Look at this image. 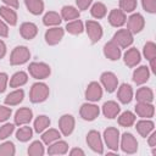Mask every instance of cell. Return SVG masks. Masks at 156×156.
Here are the masks:
<instances>
[{"instance_id":"obj_32","label":"cell","mask_w":156,"mask_h":156,"mask_svg":"<svg viewBox=\"0 0 156 156\" xmlns=\"http://www.w3.org/2000/svg\"><path fill=\"white\" fill-rule=\"evenodd\" d=\"M79 16V12L78 10H76L74 7L72 6H63L62 7V17L65 20H74V18H78Z\"/></svg>"},{"instance_id":"obj_7","label":"cell","mask_w":156,"mask_h":156,"mask_svg":"<svg viewBox=\"0 0 156 156\" xmlns=\"http://www.w3.org/2000/svg\"><path fill=\"white\" fill-rule=\"evenodd\" d=\"M122 149L123 151L126 152H135L136 149H138V143L135 140V138L129 134V133H124L123 134V138H122Z\"/></svg>"},{"instance_id":"obj_9","label":"cell","mask_w":156,"mask_h":156,"mask_svg":"<svg viewBox=\"0 0 156 156\" xmlns=\"http://www.w3.org/2000/svg\"><path fill=\"white\" fill-rule=\"evenodd\" d=\"M101 82H102L104 87L106 88V90H107L108 93L115 91V89L117 88V78H116V76H115L113 73H111V72H105V73H102V76H101Z\"/></svg>"},{"instance_id":"obj_23","label":"cell","mask_w":156,"mask_h":156,"mask_svg":"<svg viewBox=\"0 0 156 156\" xmlns=\"http://www.w3.org/2000/svg\"><path fill=\"white\" fill-rule=\"evenodd\" d=\"M133 79H134V82H135L136 84H143V83H145V82L149 79V69H147V67H145V66L139 67V68L134 72Z\"/></svg>"},{"instance_id":"obj_46","label":"cell","mask_w":156,"mask_h":156,"mask_svg":"<svg viewBox=\"0 0 156 156\" xmlns=\"http://www.w3.org/2000/svg\"><path fill=\"white\" fill-rule=\"evenodd\" d=\"M6 83H7V76L5 73H0V93H2L6 89Z\"/></svg>"},{"instance_id":"obj_33","label":"cell","mask_w":156,"mask_h":156,"mask_svg":"<svg viewBox=\"0 0 156 156\" xmlns=\"http://www.w3.org/2000/svg\"><path fill=\"white\" fill-rule=\"evenodd\" d=\"M67 147L68 145L65 143V141H58V143H55L52 144L50 147H49V154L54 155V154H65L67 151Z\"/></svg>"},{"instance_id":"obj_1","label":"cell","mask_w":156,"mask_h":156,"mask_svg":"<svg viewBox=\"0 0 156 156\" xmlns=\"http://www.w3.org/2000/svg\"><path fill=\"white\" fill-rule=\"evenodd\" d=\"M49 95V88L43 83H35L33 84L30 89V100L33 102H41L44 101Z\"/></svg>"},{"instance_id":"obj_6","label":"cell","mask_w":156,"mask_h":156,"mask_svg":"<svg viewBox=\"0 0 156 156\" xmlns=\"http://www.w3.org/2000/svg\"><path fill=\"white\" fill-rule=\"evenodd\" d=\"M144 27V18L139 13H134L128 20V30L132 33H138Z\"/></svg>"},{"instance_id":"obj_5","label":"cell","mask_w":156,"mask_h":156,"mask_svg":"<svg viewBox=\"0 0 156 156\" xmlns=\"http://www.w3.org/2000/svg\"><path fill=\"white\" fill-rule=\"evenodd\" d=\"M87 32H88L89 38L91 39V43H96L98 40H100V38L102 35L101 26L98 22H94V21H88L87 22Z\"/></svg>"},{"instance_id":"obj_49","label":"cell","mask_w":156,"mask_h":156,"mask_svg":"<svg viewBox=\"0 0 156 156\" xmlns=\"http://www.w3.org/2000/svg\"><path fill=\"white\" fill-rule=\"evenodd\" d=\"M5 4H7L9 6H11V7H15V9H17L18 7V1L17 0H2Z\"/></svg>"},{"instance_id":"obj_11","label":"cell","mask_w":156,"mask_h":156,"mask_svg":"<svg viewBox=\"0 0 156 156\" xmlns=\"http://www.w3.org/2000/svg\"><path fill=\"white\" fill-rule=\"evenodd\" d=\"M102 95V90H101V87L96 83V82H93L89 84L87 91H85V96L88 100H91V101H98L100 100Z\"/></svg>"},{"instance_id":"obj_29","label":"cell","mask_w":156,"mask_h":156,"mask_svg":"<svg viewBox=\"0 0 156 156\" xmlns=\"http://www.w3.org/2000/svg\"><path fill=\"white\" fill-rule=\"evenodd\" d=\"M27 74L24 72H17L16 74H13V77L11 78L10 80V87L15 88V87H20V85H23L26 82H27Z\"/></svg>"},{"instance_id":"obj_8","label":"cell","mask_w":156,"mask_h":156,"mask_svg":"<svg viewBox=\"0 0 156 156\" xmlns=\"http://www.w3.org/2000/svg\"><path fill=\"white\" fill-rule=\"evenodd\" d=\"M105 140L110 149L117 150L118 147V130L116 128H107L105 130Z\"/></svg>"},{"instance_id":"obj_25","label":"cell","mask_w":156,"mask_h":156,"mask_svg":"<svg viewBox=\"0 0 156 156\" xmlns=\"http://www.w3.org/2000/svg\"><path fill=\"white\" fill-rule=\"evenodd\" d=\"M26 5H27L28 10L34 15L41 13V11L44 9V4L41 0H26Z\"/></svg>"},{"instance_id":"obj_42","label":"cell","mask_w":156,"mask_h":156,"mask_svg":"<svg viewBox=\"0 0 156 156\" xmlns=\"http://www.w3.org/2000/svg\"><path fill=\"white\" fill-rule=\"evenodd\" d=\"M15 154V147L12 143H5L0 146V155H13Z\"/></svg>"},{"instance_id":"obj_44","label":"cell","mask_w":156,"mask_h":156,"mask_svg":"<svg viewBox=\"0 0 156 156\" xmlns=\"http://www.w3.org/2000/svg\"><path fill=\"white\" fill-rule=\"evenodd\" d=\"M143 6L149 12L156 11V0H143Z\"/></svg>"},{"instance_id":"obj_13","label":"cell","mask_w":156,"mask_h":156,"mask_svg":"<svg viewBox=\"0 0 156 156\" xmlns=\"http://www.w3.org/2000/svg\"><path fill=\"white\" fill-rule=\"evenodd\" d=\"M74 127V119L71 115H65L61 117L60 119V129L62 132L63 135H68L71 134V132L73 130Z\"/></svg>"},{"instance_id":"obj_28","label":"cell","mask_w":156,"mask_h":156,"mask_svg":"<svg viewBox=\"0 0 156 156\" xmlns=\"http://www.w3.org/2000/svg\"><path fill=\"white\" fill-rule=\"evenodd\" d=\"M152 128H154V123L151 121H140L136 123V130L143 136H146L149 134V132L152 130Z\"/></svg>"},{"instance_id":"obj_31","label":"cell","mask_w":156,"mask_h":156,"mask_svg":"<svg viewBox=\"0 0 156 156\" xmlns=\"http://www.w3.org/2000/svg\"><path fill=\"white\" fill-rule=\"evenodd\" d=\"M49 124H50L49 117H46V116H39V117L35 119V122H34V128H35V130H37L38 133H40V132H43L46 127H49Z\"/></svg>"},{"instance_id":"obj_2","label":"cell","mask_w":156,"mask_h":156,"mask_svg":"<svg viewBox=\"0 0 156 156\" xmlns=\"http://www.w3.org/2000/svg\"><path fill=\"white\" fill-rule=\"evenodd\" d=\"M29 56H30V54L26 46H17V48H15V50L11 54L10 62H11V65H22L28 61Z\"/></svg>"},{"instance_id":"obj_38","label":"cell","mask_w":156,"mask_h":156,"mask_svg":"<svg viewBox=\"0 0 156 156\" xmlns=\"http://www.w3.org/2000/svg\"><path fill=\"white\" fill-rule=\"evenodd\" d=\"M58 138H60V133L56 129H49L46 133L43 134V140L46 144H50V143H52L54 140H56Z\"/></svg>"},{"instance_id":"obj_14","label":"cell","mask_w":156,"mask_h":156,"mask_svg":"<svg viewBox=\"0 0 156 156\" xmlns=\"http://www.w3.org/2000/svg\"><path fill=\"white\" fill-rule=\"evenodd\" d=\"M62 37H63V29L62 28H51L45 34V39H46L48 44H51V45L58 43Z\"/></svg>"},{"instance_id":"obj_17","label":"cell","mask_w":156,"mask_h":156,"mask_svg":"<svg viewBox=\"0 0 156 156\" xmlns=\"http://www.w3.org/2000/svg\"><path fill=\"white\" fill-rule=\"evenodd\" d=\"M139 61H140V54H139V51H138L135 48L129 49V50L124 54V62H126L127 66L133 67V66H135Z\"/></svg>"},{"instance_id":"obj_18","label":"cell","mask_w":156,"mask_h":156,"mask_svg":"<svg viewBox=\"0 0 156 156\" xmlns=\"http://www.w3.org/2000/svg\"><path fill=\"white\" fill-rule=\"evenodd\" d=\"M30 119H32V111L29 108L23 107L16 112V116H15L16 124H24V123H28Z\"/></svg>"},{"instance_id":"obj_50","label":"cell","mask_w":156,"mask_h":156,"mask_svg":"<svg viewBox=\"0 0 156 156\" xmlns=\"http://www.w3.org/2000/svg\"><path fill=\"white\" fill-rule=\"evenodd\" d=\"M5 52H6V46H5V44L0 40V58L5 55Z\"/></svg>"},{"instance_id":"obj_16","label":"cell","mask_w":156,"mask_h":156,"mask_svg":"<svg viewBox=\"0 0 156 156\" xmlns=\"http://www.w3.org/2000/svg\"><path fill=\"white\" fill-rule=\"evenodd\" d=\"M108 21L115 27H119V26L124 24L126 23L124 12L121 11V10H112L111 13H110V16H108Z\"/></svg>"},{"instance_id":"obj_43","label":"cell","mask_w":156,"mask_h":156,"mask_svg":"<svg viewBox=\"0 0 156 156\" xmlns=\"http://www.w3.org/2000/svg\"><path fill=\"white\" fill-rule=\"evenodd\" d=\"M13 124H11V123H7V124H5V126H2L1 128H0V139H5V138H7L12 132H13Z\"/></svg>"},{"instance_id":"obj_34","label":"cell","mask_w":156,"mask_h":156,"mask_svg":"<svg viewBox=\"0 0 156 156\" xmlns=\"http://www.w3.org/2000/svg\"><path fill=\"white\" fill-rule=\"evenodd\" d=\"M43 22H44V24H46V26L58 24V23L61 22V17H60L56 12H48V13L44 16Z\"/></svg>"},{"instance_id":"obj_22","label":"cell","mask_w":156,"mask_h":156,"mask_svg":"<svg viewBox=\"0 0 156 156\" xmlns=\"http://www.w3.org/2000/svg\"><path fill=\"white\" fill-rule=\"evenodd\" d=\"M37 26L33 24V23H23L21 26V35L24 38V39H32L35 37L37 34Z\"/></svg>"},{"instance_id":"obj_20","label":"cell","mask_w":156,"mask_h":156,"mask_svg":"<svg viewBox=\"0 0 156 156\" xmlns=\"http://www.w3.org/2000/svg\"><path fill=\"white\" fill-rule=\"evenodd\" d=\"M132 95H133V91L129 84H122L121 88L118 89V99L123 104H128L132 100Z\"/></svg>"},{"instance_id":"obj_40","label":"cell","mask_w":156,"mask_h":156,"mask_svg":"<svg viewBox=\"0 0 156 156\" xmlns=\"http://www.w3.org/2000/svg\"><path fill=\"white\" fill-rule=\"evenodd\" d=\"M144 55L147 60H151L156 56V46L154 43H151V41L146 43V45L144 46Z\"/></svg>"},{"instance_id":"obj_48","label":"cell","mask_w":156,"mask_h":156,"mask_svg":"<svg viewBox=\"0 0 156 156\" xmlns=\"http://www.w3.org/2000/svg\"><path fill=\"white\" fill-rule=\"evenodd\" d=\"M0 35L1 37H7V27L2 21H0Z\"/></svg>"},{"instance_id":"obj_47","label":"cell","mask_w":156,"mask_h":156,"mask_svg":"<svg viewBox=\"0 0 156 156\" xmlns=\"http://www.w3.org/2000/svg\"><path fill=\"white\" fill-rule=\"evenodd\" d=\"M91 0H77V5L80 10H85L89 5H90Z\"/></svg>"},{"instance_id":"obj_35","label":"cell","mask_w":156,"mask_h":156,"mask_svg":"<svg viewBox=\"0 0 156 156\" xmlns=\"http://www.w3.org/2000/svg\"><path fill=\"white\" fill-rule=\"evenodd\" d=\"M66 29L72 33V34H80L83 32V23L79 21V20H76L73 22H69L67 23L66 26Z\"/></svg>"},{"instance_id":"obj_39","label":"cell","mask_w":156,"mask_h":156,"mask_svg":"<svg viewBox=\"0 0 156 156\" xmlns=\"http://www.w3.org/2000/svg\"><path fill=\"white\" fill-rule=\"evenodd\" d=\"M28 154L29 155H34V156H40L44 154V149H43V144L40 141H34L30 147L28 149Z\"/></svg>"},{"instance_id":"obj_51","label":"cell","mask_w":156,"mask_h":156,"mask_svg":"<svg viewBox=\"0 0 156 156\" xmlns=\"http://www.w3.org/2000/svg\"><path fill=\"white\" fill-rule=\"evenodd\" d=\"M155 139H156V133H152L151 134V136H150V140H149V144H150V146H155Z\"/></svg>"},{"instance_id":"obj_41","label":"cell","mask_w":156,"mask_h":156,"mask_svg":"<svg viewBox=\"0 0 156 156\" xmlns=\"http://www.w3.org/2000/svg\"><path fill=\"white\" fill-rule=\"evenodd\" d=\"M119 6L123 11L130 12L136 7V0H121L119 1Z\"/></svg>"},{"instance_id":"obj_19","label":"cell","mask_w":156,"mask_h":156,"mask_svg":"<svg viewBox=\"0 0 156 156\" xmlns=\"http://www.w3.org/2000/svg\"><path fill=\"white\" fill-rule=\"evenodd\" d=\"M102 111L107 118H115L119 112V106L115 101H107L104 104Z\"/></svg>"},{"instance_id":"obj_10","label":"cell","mask_w":156,"mask_h":156,"mask_svg":"<svg viewBox=\"0 0 156 156\" xmlns=\"http://www.w3.org/2000/svg\"><path fill=\"white\" fill-rule=\"evenodd\" d=\"M87 141H88L89 146H90L94 151H96V152H99V154L102 152V143H101V139H100V135H99L98 132L91 130V132L88 134Z\"/></svg>"},{"instance_id":"obj_45","label":"cell","mask_w":156,"mask_h":156,"mask_svg":"<svg viewBox=\"0 0 156 156\" xmlns=\"http://www.w3.org/2000/svg\"><path fill=\"white\" fill-rule=\"evenodd\" d=\"M11 115V108L5 107V106H0V122L6 121Z\"/></svg>"},{"instance_id":"obj_52","label":"cell","mask_w":156,"mask_h":156,"mask_svg":"<svg viewBox=\"0 0 156 156\" xmlns=\"http://www.w3.org/2000/svg\"><path fill=\"white\" fill-rule=\"evenodd\" d=\"M84 155V152L82 151V150H79V149H74V150H72L71 151V155Z\"/></svg>"},{"instance_id":"obj_26","label":"cell","mask_w":156,"mask_h":156,"mask_svg":"<svg viewBox=\"0 0 156 156\" xmlns=\"http://www.w3.org/2000/svg\"><path fill=\"white\" fill-rule=\"evenodd\" d=\"M23 95H24L23 90H16V91H13L6 96L5 102L7 105H17L23 100Z\"/></svg>"},{"instance_id":"obj_3","label":"cell","mask_w":156,"mask_h":156,"mask_svg":"<svg viewBox=\"0 0 156 156\" xmlns=\"http://www.w3.org/2000/svg\"><path fill=\"white\" fill-rule=\"evenodd\" d=\"M29 73L38 79H43L46 78L50 74V67L45 63H38V62H33L29 65Z\"/></svg>"},{"instance_id":"obj_4","label":"cell","mask_w":156,"mask_h":156,"mask_svg":"<svg viewBox=\"0 0 156 156\" xmlns=\"http://www.w3.org/2000/svg\"><path fill=\"white\" fill-rule=\"evenodd\" d=\"M113 41L117 43L119 46L122 48H127L128 45L132 44L133 41V37H132V33L128 30V29H119L115 37H113Z\"/></svg>"},{"instance_id":"obj_30","label":"cell","mask_w":156,"mask_h":156,"mask_svg":"<svg viewBox=\"0 0 156 156\" xmlns=\"http://www.w3.org/2000/svg\"><path fill=\"white\" fill-rule=\"evenodd\" d=\"M134 121H135V116H134L132 112H129V111L123 112V113L119 116V118H118V123H119L121 126H124V127L132 126V124L134 123Z\"/></svg>"},{"instance_id":"obj_27","label":"cell","mask_w":156,"mask_h":156,"mask_svg":"<svg viewBox=\"0 0 156 156\" xmlns=\"http://www.w3.org/2000/svg\"><path fill=\"white\" fill-rule=\"evenodd\" d=\"M0 15L11 24V26H15L16 24V21H17V16H16V12L9 7H0Z\"/></svg>"},{"instance_id":"obj_15","label":"cell","mask_w":156,"mask_h":156,"mask_svg":"<svg viewBox=\"0 0 156 156\" xmlns=\"http://www.w3.org/2000/svg\"><path fill=\"white\" fill-rule=\"evenodd\" d=\"M104 51H105V55L110 58V60H118L119 56H121V50L118 48V45L115 43V41H110L105 45L104 48Z\"/></svg>"},{"instance_id":"obj_24","label":"cell","mask_w":156,"mask_h":156,"mask_svg":"<svg viewBox=\"0 0 156 156\" xmlns=\"http://www.w3.org/2000/svg\"><path fill=\"white\" fill-rule=\"evenodd\" d=\"M154 99V94L149 88H140L136 91V100L139 102H150Z\"/></svg>"},{"instance_id":"obj_37","label":"cell","mask_w":156,"mask_h":156,"mask_svg":"<svg viewBox=\"0 0 156 156\" xmlns=\"http://www.w3.org/2000/svg\"><path fill=\"white\" fill-rule=\"evenodd\" d=\"M91 15H93L94 17H96V18L104 17V16L106 15V7H105V5L101 4V2L94 4V6L91 7Z\"/></svg>"},{"instance_id":"obj_36","label":"cell","mask_w":156,"mask_h":156,"mask_svg":"<svg viewBox=\"0 0 156 156\" xmlns=\"http://www.w3.org/2000/svg\"><path fill=\"white\" fill-rule=\"evenodd\" d=\"M16 136L21 141H27V140H29L32 138V129L29 127H22V128H20L17 130Z\"/></svg>"},{"instance_id":"obj_12","label":"cell","mask_w":156,"mask_h":156,"mask_svg":"<svg viewBox=\"0 0 156 156\" xmlns=\"http://www.w3.org/2000/svg\"><path fill=\"white\" fill-rule=\"evenodd\" d=\"M98 115H99V108H98V106L90 105V104H84V105H82L80 116H82L84 119L91 121V119H94L95 117H98Z\"/></svg>"},{"instance_id":"obj_21","label":"cell","mask_w":156,"mask_h":156,"mask_svg":"<svg viewBox=\"0 0 156 156\" xmlns=\"http://www.w3.org/2000/svg\"><path fill=\"white\" fill-rule=\"evenodd\" d=\"M135 111L140 117H151L154 115V106L147 102H139L135 106Z\"/></svg>"}]
</instances>
